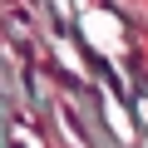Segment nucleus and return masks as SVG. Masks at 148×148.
Returning a JSON list of instances; mask_svg holds the SVG:
<instances>
[{
    "instance_id": "obj_1",
    "label": "nucleus",
    "mask_w": 148,
    "mask_h": 148,
    "mask_svg": "<svg viewBox=\"0 0 148 148\" xmlns=\"http://www.w3.org/2000/svg\"><path fill=\"white\" fill-rule=\"evenodd\" d=\"M84 25H89V40H94V45H109V49H119V35H114L119 25H114L109 15H89Z\"/></svg>"
}]
</instances>
